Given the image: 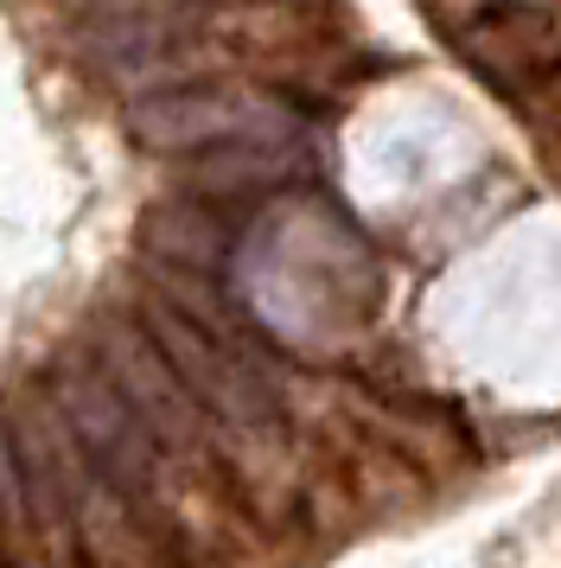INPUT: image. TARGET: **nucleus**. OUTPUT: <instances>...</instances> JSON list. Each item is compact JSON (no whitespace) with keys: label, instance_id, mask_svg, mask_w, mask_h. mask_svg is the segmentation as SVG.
Here are the masks:
<instances>
[{"label":"nucleus","instance_id":"obj_1","mask_svg":"<svg viewBox=\"0 0 561 568\" xmlns=\"http://www.w3.org/2000/svg\"><path fill=\"white\" fill-rule=\"evenodd\" d=\"M128 129L141 148L160 154H217V148H294V115H280L262 97L230 90H147Z\"/></svg>","mask_w":561,"mask_h":568},{"label":"nucleus","instance_id":"obj_2","mask_svg":"<svg viewBox=\"0 0 561 568\" xmlns=\"http://www.w3.org/2000/svg\"><path fill=\"white\" fill-rule=\"evenodd\" d=\"M198 39V13L185 0H90L76 45L122 83H160L185 64V45Z\"/></svg>","mask_w":561,"mask_h":568}]
</instances>
